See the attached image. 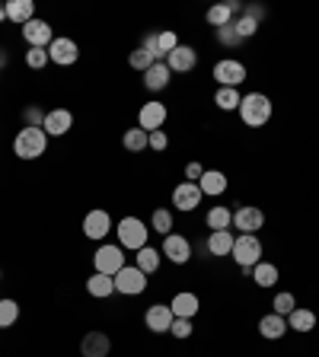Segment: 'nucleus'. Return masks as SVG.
<instances>
[{
  "instance_id": "nucleus-1",
  "label": "nucleus",
  "mask_w": 319,
  "mask_h": 357,
  "mask_svg": "<svg viewBox=\"0 0 319 357\" xmlns=\"http://www.w3.org/2000/svg\"><path fill=\"white\" fill-rule=\"evenodd\" d=\"M237 112L246 128H262L272 121V99H268L265 93H246Z\"/></svg>"
},
{
  "instance_id": "nucleus-2",
  "label": "nucleus",
  "mask_w": 319,
  "mask_h": 357,
  "mask_svg": "<svg viewBox=\"0 0 319 357\" xmlns=\"http://www.w3.org/2000/svg\"><path fill=\"white\" fill-rule=\"evenodd\" d=\"M45 150H48V134L42 128H20L13 137V153L20 160H38Z\"/></svg>"
},
{
  "instance_id": "nucleus-3",
  "label": "nucleus",
  "mask_w": 319,
  "mask_h": 357,
  "mask_svg": "<svg viewBox=\"0 0 319 357\" xmlns=\"http://www.w3.org/2000/svg\"><path fill=\"white\" fill-rule=\"evenodd\" d=\"M115 236H119L121 249H131V252H138V249H144V245H147L150 227L144 220H138V217H121V220L115 223Z\"/></svg>"
},
{
  "instance_id": "nucleus-4",
  "label": "nucleus",
  "mask_w": 319,
  "mask_h": 357,
  "mask_svg": "<svg viewBox=\"0 0 319 357\" xmlns=\"http://www.w3.org/2000/svg\"><path fill=\"white\" fill-rule=\"evenodd\" d=\"M125 265H128V259H125V249H121L119 243H103L96 249V255H93V268H96L99 275L115 278Z\"/></svg>"
},
{
  "instance_id": "nucleus-5",
  "label": "nucleus",
  "mask_w": 319,
  "mask_h": 357,
  "mask_svg": "<svg viewBox=\"0 0 319 357\" xmlns=\"http://www.w3.org/2000/svg\"><path fill=\"white\" fill-rule=\"evenodd\" d=\"M112 281H115V294H121V297H141L147 290V275L138 265H125Z\"/></svg>"
},
{
  "instance_id": "nucleus-6",
  "label": "nucleus",
  "mask_w": 319,
  "mask_h": 357,
  "mask_svg": "<svg viewBox=\"0 0 319 357\" xmlns=\"http://www.w3.org/2000/svg\"><path fill=\"white\" fill-rule=\"evenodd\" d=\"M230 227H237L239 236H255V233L265 227V214H262V208H255V204H239V208L233 211Z\"/></svg>"
},
{
  "instance_id": "nucleus-7",
  "label": "nucleus",
  "mask_w": 319,
  "mask_h": 357,
  "mask_svg": "<svg viewBox=\"0 0 319 357\" xmlns=\"http://www.w3.org/2000/svg\"><path fill=\"white\" fill-rule=\"evenodd\" d=\"M233 259H237L239 268H255L262 261V239L259 236H237V243H233Z\"/></svg>"
},
{
  "instance_id": "nucleus-8",
  "label": "nucleus",
  "mask_w": 319,
  "mask_h": 357,
  "mask_svg": "<svg viewBox=\"0 0 319 357\" xmlns=\"http://www.w3.org/2000/svg\"><path fill=\"white\" fill-rule=\"evenodd\" d=\"M115 230V220H112L109 211L103 208H93L87 211V217H83V233H87V239H96V243H103L109 233Z\"/></svg>"
},
{
  "instance_id": "nucleus-9",
  "label": "nucleus",
  "mask_w": 319,
  "mask_h": 357,
  "mask_svg": "<svg viewBox=\"0 0 319 357\" xmlns=\"http://www.w3.org/2000/svg\"><path fill=\"white\" fill-rule=\"evenodd\" d=\"M214 80L217 86H233L239 89V83H246V64L237 58H223L214 64Z\"/></svg>"
},
{
  "instance_id": "nucleus-10",
  "label": "nucleus",
  "mask_w": 319,
  "mask_h": 357,
  "mask_svg": "<svg viewBox=\"0 0 319 357\" xmlns=\"http://www.w3.org/2000/svg\"><path fill=\"white\" fill-rule=\"evenodd\" d=\"M144 48L154 54V61H166V58H170V54L179 48V36H176V32H170V29L150 32V36L144 38Z\"/></svg>"
},
{
  "instance_id": "nucleus-11",
  "label": "nucleus",
  "mask_w": 319,
  "mask_h": 357,
  "mask_svg": "<svg viewBox=\"0 0 319 357\" xmlns=\"http://www.w3.org/2000/svg\"><path fill=\"white\" fill-rule=\"evenodd\" d=\"M48 58H52V64H58V67H71L80 61V48H77L74 38L54 36V42L48 45Z\"/></svg>"
},
{
  "instance_id": "nucleus-12",
  "label": "nucleus",
  "mask_w": 319,
  "mask_h": 357,
  "mask_svg": "<svg viewBox=\"0 0 319 357\" xmlns=\"http://www.w3.org/2000/svg\"><path fill=\"white\" fill-rule=\"evenodd\" d=\"M201 198H205V195H201L198 182H179V185L172 188V208L182 211V214H192L201 204Z\"/></svg>"
},
{
  "instance_id": "nucleus-13",
  "label": "nucleus",
  "mask_w": 319,
  "mask_h": 357,
  "mask_svg": "<svg viewBox=\"0 0 319 357\" xmlns=\"http://www.w3.org/2000/svg\"><path fill=\"white\" fill-rule=\"evenodd\" d=\"M166 119H170V112H166L163 102H144L141 112H138V128L141 131H163Z\"/></svg>"
},
{
  "instance_id": "nucleus-14",
  "label": "nucleus",
  "mask_w": 319,
  "mask_h": 357,
  "mask_svg": "<svg viewBox=\"0 0 319 357\" xmlns=\"http://www.w3.org/2000/svg\"><path fill=\"white\" fill-rule=\"evenodd\" d=\"M22 42L29 45V48H48V45L54 42V32H52V22H45V20H32L22 26Z\"/></svg>"
},
{
  "instance_id": "nucleus-15",
  "label": "nucleus",
  "mask_w": 319,
  "mask_h": 357,
  "mask_svg": "<svg viewBox=\"0 0 319 357\" xmlns=\"http://www.w3.org/2000/svg\"><path fill=\"white\" fill-rule=\"evenodd\" d=\"M163 259H170L172 265H186L188 259H192V243H188L182 233H170V236H163Z\"/></svg>"
},
{
  "instance_id": "nucleus-16",
  "label": "nucleus",
  "mask_w": 319,
  "mask_h": 357,
  "mask_svg": "<svg viewBox=\"0 0 319 357\" xmlns=\"http://www.w3.org/2000/svg\"><path fill=\"white\" fill-rule=\"evenodd\" d=\"M172 319H176V316H172L170 303H154V306H147V312H144V326H147V332H154V335L170 332Z\"/></svg>"
},
{
  "instance_id": "nucleus-17",
  "label": "nucleus",
  "mask_w": 319,
  "mask_h": 357,
  "mask_svg": "<svg viewBox=\"0 0 319 357\" xmlns=\"http://www.w3.org/2000/svg\"><path fill=\"white\" fill-rule=\"evenodd\" d=\"M233 16H243V3L239 0H227V3H214V7L205 13V22L208 26H214V29H221V26H230Z\"/></svg>"
},
{
  "instance_id": "nucleus-18",
  "label": "nucleus",
  "mask_w": 319,
  "mask_h": 357,
  "mask_svg": "<svg viewBox=\"0 0 319 357\" xmlns=\"http://www.w3.org/2000/svg\"><path fill=\"white\" fill-rule=\"evenodd\" d=\"M71 128H74V115H71V109H52V112H45L42 131L48 134V137H64Z\"/></svg>"
},
{
  "instance_id": "nucleus-19",
  "label": "nucleus",
  "mask_w": 319,
  "mask_h": 357,
  "mask_svg": "<svg viewBox=\"0 0 319 357\" xmlns=\"http://www.w3.org/2000/svg\"><path fill=\"white\" fill-rule=\"evenodd\" d=\"M166 67H170L172 74H188V70H195L198 67V52H195L192 45H182L179 42V48L166 58Z\"/></svg>"
},
{
  "instance_id": "nucleus-20",
  "label": "nucleus",
  "mask_w": 319,
  "mask_h": 357,
  "mask_svg": "<svg viewBox=\"0 0 319 357\" xmlns=\"http://www.w3.org/2000/svg\"><path fill=\"white\" fill-rule=\"evenodd\" d=\"M170 310L176 319H195L201 310V300L195 297L192 290H182V294H176V297L170 300Z\"/></svg>"
},
{
  "instance_id": "nucleus-21",
  "label": "nucleus",
  "mask_w": 319,
  "mask_h": 357,
  "mask_svg": "<svg viewBox=\"0 0 319 357\" xmlns=\"http://www.w3.org/2000/svg\"><path fill=\"white\" fill-rule=\"evenodd\" d=\"M112 351V338L105 332H87L80 342V354L83 357H109Z\"/></svg>"
},
{
  "instance_id": "nucleus-22",
  "label": "nucleus",
  "mask_w": 319,
  "mask_h": 357,
  "mask_svg": "<svg viewBox=\"0 0 319 357\" xmlns=\"http://www.w3.org/2000/svg\"><path fill=\"white\" fill-rule=\"evenodd\" d=\"M259 335L262 338H268V342H278V338L288 335V319L278 316V312H268V316H262L259 319Z\"/></svg>"
},
{
  "instance_id": "nucleus-23",
  "label": "nucleus",
  "mask_w": 319,
  "mask_h": 357,
  "mask_svg": "<svg viewBox=\"0 0 319 357\" xmlns=\"http://www.w3.org/2000/svg\"><path fill=\"white\" fill-rule=\"evenodd\" d=\"M233 243H237V236H233V230H211L208 236V252L214 255V259H223V255L233 252Z\"/></svg>"
},
{
  "instance_id": "nucleus-24",
  "label": "nucleus",
  "mask_w": 319,
  "mask_h": 357,
  "mask_svg": "<svg viewBox=\"0 0 319 357\" xmlns=\"http://www.w3.org/2000/svg\"><path fill=\"white\" fill-rule=\"evenodd\" d=\"M170 80H172V70L166 67V61H156L147 74H144V86H147L150 93H160V89H166V86H170Z\"/></svg>"
},
{
  "instance_id": "nucleus-25",
  "label": "nucleus",
  "mask_w": 319,
  "mask_h": 357,
  "mask_svg": "<svg viewBox=\"0 0 319 357\" xmlns=\"http://www.w3.org/2000/svg\"><path fill=\"white\" fill-rule=\"evenodd\" d=\"M198 188H201V195L217 198V195L227 192V176H223L221 169H205V176L198 178Z\"/></svg>"
},
{
  "instance_id": "nucleus-26",
  "label": "nucleus",
  "mask_w": 319,
  "mask_h": 357,
  "mask_svg": "<svg viewBox=\"0 0 319 357\" xmlns=\"http://www.w3.org/2000/svg\"><path fill=\"white\" fill-rule=\"evenodd\" d=\"M7 20L16 26H26V22L36 20V3L32 0H7Z\"/></svg>"
},
{
  "instance_id": "nucleus-27",
  "label": "nucleus",
  "mask_w": 319,
  "mask_h": 357,
  "mask_svg": "<svg viewBox=\"0 0 319 357\" xmlns=\"http://www.w3.org/2000/svg\"><path fill=\"white\" fill-rule=\"evenodd\" d=\"M87 294L96 300H109L112 294H115V281H112L109 275H99V271H93V275L87 278Z\"/></svg>"
},
{
  "instance_id": "nucleus-28",
  "label": "nucleus",
  "mask_w": 319,
  "mask_h": 357,
  "mask_svg": "<svg viewBox=\"0 0 319 357\" xmlns=\"http://www.w3.org/2000/svg\"><path fill=\"white\" fill-rule=\"evenodd\" d=\"M288 328L290 332H313V328H316V312L306 310V306H297V310L288 316Z\"/></svg>"
},
{
  "instance_id": "nucleus-29",
  "label": "nucleus",
  "mask_w": 319,
  "mask_h": 357,
  "mask_svg": "<svg viewBox=\"0 0 319 357\" xmlns=\"http://www.w3.org/2000/svg\"><path fill=\"white\" fill-rule=\"evenodd\" d=\"M205 223H208V230H230L233 208H227V204H214V208L208 211V217H205Z\"/></svg>"
},
{
  "instance_id": "nucleus-30",
  "label": "nucleus",
  "mask_w": 319,
  "mask_h": 357,
  "mask_svg": "<svg viewBox=\"0 0 319 357\" xmlns=\"http://www.w3.org/2000/svg\"><path fill=\"white\" fill-rule=\"evenodd\" d=\"M278 278H281V271H278V265H272V261H259V265L253 268V281L259 284L262 290L268 287H275Z\"/></svg>"
},
{
  "instance_id": "nucleus-31",
  "label": "nucleus",
  "mask_w": 319,
  "mask_h": 357,
  "mask_svg": "<svg viewBox=\"0 0 319 357\" xmlns=\"http://www.w3.org/2000/svg\"><path fill=\"white\" fill-rule=\"evenodd\" d=\"M239 102H243V93H239V89H233V86H217L214 105H217L221 112H237Z\"/></svg>"
},
{
  "instance_id": "nucleus-32",
  "label": "nucleus",
  "mask_w": 319,
  "mask_h": 357,
  "mask_svg": "<svg viewBox=\"0 0 319 357\" xmlns=\"http://www.w3.org/2000/svg\"><path fill=\"white\" fill-rule=\"evenodd\" d=\"M121 147L128 153H141V150H150V134L141 131V128H128L125 137H121Z\"/></svg>"
},
{
  "instance_id": "nucleus-33",
  "label": "nucleus",
  "mask_w": 319,
  "mask_h": 357,
  "mask_svg": "<svg viewBox=\"0 0 319 357\" xmlns=\"http://www.w3.org/2000/svg\"><path fill=\"white\" fill-rule=\"evenodd\" d=\"M134 265L141 268L144 275H154L156 268H160V249H150V245H144V249H138L134 252Z\"/></svg>"
},
{
  "instance_id": "nucleus-34",
  "label": "nucleus",
  "mask_w": 319,
  "mask_h": 357,
  "mask_svg": "<svg viewBox=\"0 0 319 357\" xmlns=\"http://www.w3.org/2000/svg\"><path fill=\"white\" fill-rule=\"evenodd\" d=\"M150 230L160 233V236H170V233H172V211L156 208L154 217H150Z\"/></svg>"
},
{
  "instance_id": "nucleus-35",
  "label": "nucleus",
  "mask_w": 319,
  "mask_h": 357,
  "mask_svg": "<svg viewBox=\"0 0 319 357\" xmlns=\"http://www.w3.org/2000/svg\"><path fill=\"white\" fill-rule=\"evenodd\" d=\"M16 319H20V303L10 297L0 300V328H10L16 326Z\"/></svg>"
},
{
  "instance_id": "nucleus-36",
  "label": "nucleus",
  "mask_w": 319,
  "mask_h": 357,
  "mask_svg": "<svg viewBox=\"0 0 319 357\" xmlns=\"http://www.w3.org/2000/svg\"><path fill=\"white\" fill-rule=\"evenodd\" d=\"M128 64H131L134 70H141V74H147V70L156 64V61H154V54H150L147 48L141 45V48H134V52L128 54Z\"/></svg>"
},
{
  "instance_id": "nucleus-37",
  "label": "nucleus",
  "mask_w": 319,
  "mask_h": 357,
  "mask_svg": "<svg viewBox=\"0 0 319 357\" xmlns=\"http://www.w3.org/2000/svg\"><path fill=\"white\" fill-rule=\"evenodd\" d=\"M272 306H275V312H278V316H284V319H288L290 312L297 310V297H294V294H275V300H272Z\"/></svg>"
},
{
  "instance_id": "nucleus-38",
  "label": "nucleus",
  "mask_w": 319,
  "mask_h": 357,
  "mask_svg": "<svg viewBox=\"0 0 319 357\" xmlns=\"http://www.w3.org/2000/svg\"><path fill=\"white\" fill-rule=\"evenodd\" d=\"M214 36H217V42L223 45V48H237V45H243V38L237 36V26H221V29H214Z\"/></svg>"
},
{
  "instance_id": "nucleus-39",
  "label": "nucleus",
  "mask_w": 319,
  "mask_h": 357,
  "mask_svg": "<svg viewBox=\"0 0 319 357\" xmlns=\"http://www.w3.org/2000/svg\"><path fill=\"white\" fill-rule=\"evenodd\" d=\"M45 125V112L38 105H26L22 109V128H42Z\"/></svg>"
},
{
  "instance_id": "nucleus-40",
  "label": "nucleus",
  "mask_w": 319,
  "mask_h": 357,
  "mask_svg": "<svg viewBox=\"0 0 319 357\" xmlns=\"http://www.w3.org/2000/svg\"><path fill=\"white\" fill-rule=\"evenodd\" d=\"M233 26H237V36L243 38V42H246V38H253L255 32H259V22L249 20V16H239V20H233Z\"/></svg>"
},
{
  "instance_id": "nucleus-41",
  "label": "nucleus",
  "mask_w": 319,
  "mask_h": 357,
  "mask_svg": "<svg viewBox=\"0 0 319 357\" xmlns=\"http://www.w3.org/2000/svg\"><path fill=\"white\" fill-rule=\"evenodd\" d=\"M48 48H29V52H26V64L32 67V70H42L45 64H48Z\"/></svg>"
},
{
  "instance_id": "nucleus-42",
  "label": "nucleus",
  "mask_w": 319,
  "mask_h": 357,
  "mask_svg": "<svg viewBox=\"0 0 319 357\" xmlns=\"http://www.w3.org/2000/svg\"><path fill=\"white\" fill-rule=\"evenodd\" d=\"M170 335L172 338H188V335H192V319H172Z\"/></svg>"
},
{
  "instance_id": "nucleus-43",
  "label": "nucleus",
  "mask_w": 319,
  "mask_h": 357,
  "mask_svg": "<svg viewBox=\"0 0 319 357\" xmlns=\"http://www.w3.org/2000/svg\"><path fill=\"white\" fill-rule=\"evenodd\" d=\"M166 147H170V137H166V131H150V150L163 153Z\"/></svg>"
},
{
  "instance_id": "nucleus-44",
  "label": "nucleus",
  "mask_w": 319,
  "mask_h": 357,
  "mask_svg": "<svg viewBox=\"0 0 319 357\" xmlns=\"http://www.w3.org/2000/svg\"><path fill=\"white\" fill-rule=\"evenodd\" d=\"M243 16H249V20H255V22L262 26V20L268 16V10L262 7V3H246V7H243Z\"/></svg>"
},
{
  "instance_id": "nucleus-45",
  "label": "nucleus",
  "mask_w": 319,
  "mask_h": 357,
  "mask_svg": "<svg viewBox=\"0 0 319 357\" xmlns=\"http://www.w3.org/2000/svg\"><path fill=\"white\" fill-rule=\"evenodd\" d=\"M201 176H205V166L201 163H188L186 166V182H198Z\"/></svg>"
},
{
  "instance_id": "nucleus-46",
  "label": "nucleus",
  "mask_w": 319,
  "mask_h": 357,
  "mask_svg": "<svg viewBox=\"0 0 319 357\" xmlns=\"http://www.w3.org/2000/svg\"><path fill=\"white\" fill-rule=\"evenodd\" d=\"M10 64V52L7 48H3V45H0V70H3V67Z\"/></svg>"
},
{
  "instance_id": "nucleus-47",
  "label": "nucleus",
  "mask_w": 319,
  "mask_h": 357,
  "mask_svg": "<svg viewBox=\"0 0 319 357\" xmlns=\"http://www.w3.org/2000/svg\"><path fill=\"white\" fill-rule=\"evenodd\" d=\"M0 20H7V3H0Z\"/></svg>"
}]
</instances>
